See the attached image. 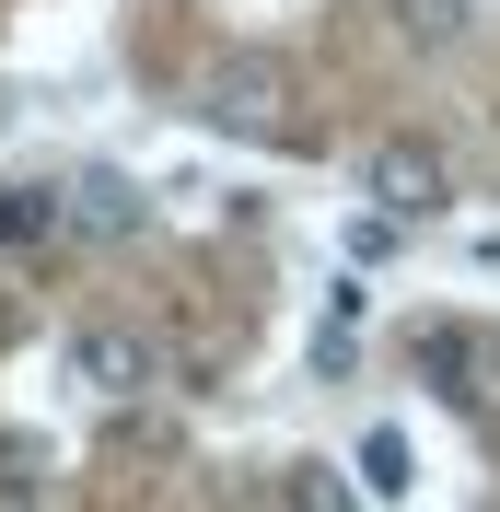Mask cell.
<instances>
[{"label":"cell","instance_id":"obj_2","mask_svg":"<svg viewBox=\"0 0 500 512\" xmlns=\"http://www.w3.org/2000/svg\"><path fill=\"white\" fill-rule=\"evenodd\" d=\"M361 198H373L384 222H431L442 198H454V175H442V152L419 128H384V140H361Z\"/></svg>","mask_w":500,"mask_h":512},{"label":"cell","instance_id":"obj_5","mask_svg":"<svg viewBox=\"0 0 500 512\" xmlns=\"http://www.w3.org/2000/svg\"><path fill=\"white\" fill-rule=\"evenodd\" d=\"M280 501L291 512H361L373 489L349 478V466H326V454H291V466H280Z\"/></svg>","mask_w":500,"mask_h":512},{"label":"cell","instance_id":"obj_4","mask_svg":"<svg viewBox=\"0 0 500 512\" xmlns=\"http://www.w3.org/2000/svg\"><path fill=\"white\" fill-rule=\"evenodd\" d=\"M59 222L94 233V245H128L152 210H140V187H128V175H105V163H94V175H70V187H59Z\"/></svg>","mask_w":500,"mask_h":512},{"label":"cell","instance_id":"obj_3","mask_svg":"<svg viewBox=\"0 0 500 512\" xmlns=\"http://www.w3.org/2000/svg\"><path fill=\"white\" fill-rule=\"evenodd\" d=\"M59 361H70V384H82V396H105V408L152 384V338H140V326H117V315L70 326V350H59Z\"/></svg>","mask_w":500,"mask_h":512},{"label":"cell","instance_id":"obj_11","mask_svg":"<svg viewBox=\"0 0 500 512\" xmlns=\"http://www.w3.org/2000/svg\"><path fill=\"white\" fill-rule=\"evenodd\" d=\"M0 512H35V478H0Z\"/></svg>","mask_w":500,"mask_h":512},{"label":"cell","instance_id":"obj_9","mask_svg":"<svg viewBox=\"0 0 500 512\" xmlns=\"http://www.w3.org/2000/svg\"><path fill=\"white\" fill-rule=\"evenodd\" d=\"M466 35V0H396V47H454Z\"/></svg>","mask_w":500,"mask_h":512},{"label":"cell","instance_id":"obj_6","mask_svg":"<svg viewBox=\"0 0 500 512\" xmlns=\"http://www.w3.org/2000/svg\"><path fill=\"white\" fill-rule=\"evenodd\" d=\"M361 315H373V291H361V280L326 291V326H314V373H326V384H338V373H349V350H361Z\"/></svg>","mask_w":500,"mask_h":512},{"label":"cell","instance_id":"obj_8","mask_svg":"<svg viewBox=\"0 0 500 512\" xmlns=\"http://www.w3.org/2000/svg\"><path fill=\"white\" fill-rule=\"evenodd\" d=\"M361 489H373V501H407V431H361Z\"/></svg>","mask_w":500,"mask_h":512},{"label":"cell","instance_id":"obj_1","mask_svg":"<svg viewBox=\"0 0 500 512\" xmlns=\"http://www.w3.org/2000/svg\"><path fill=\"white\" fill-rule=\"evenodd\" d=\"M291 105H303V82H291L280 59H245V47H233V59L198 82V117L233 128V140H291V128H303Z\"/></svg>","mask_w":500,"mask_h":512},{"label":"cell","instance_id":"obj_10","mask_svg":"<svg viewBox=\"0 0 500 512\" xmlns=\"http://www.w3.org/2000/svg\"><path fill=\"white\" fill-rule=\"evenodd\" d=\"M35 233H59V187H12L0 198V245H35Z\"/></svg>","mask_w":500,"mask_h":512},{"label":"cell","instance_id":"obj_7","mask_svg":"<svg viewBox=\"0 0 500 512\" xmlns=\"http://www.w3.org/2000/svg\"><path fill=\"white\" fill-rule=\"evenodd\" d=\"M419 373H431L454 408H477V338L466 326H431V338H419Z\"/></svg>","mask_w":500,"mask_h":512}]
</instances>
